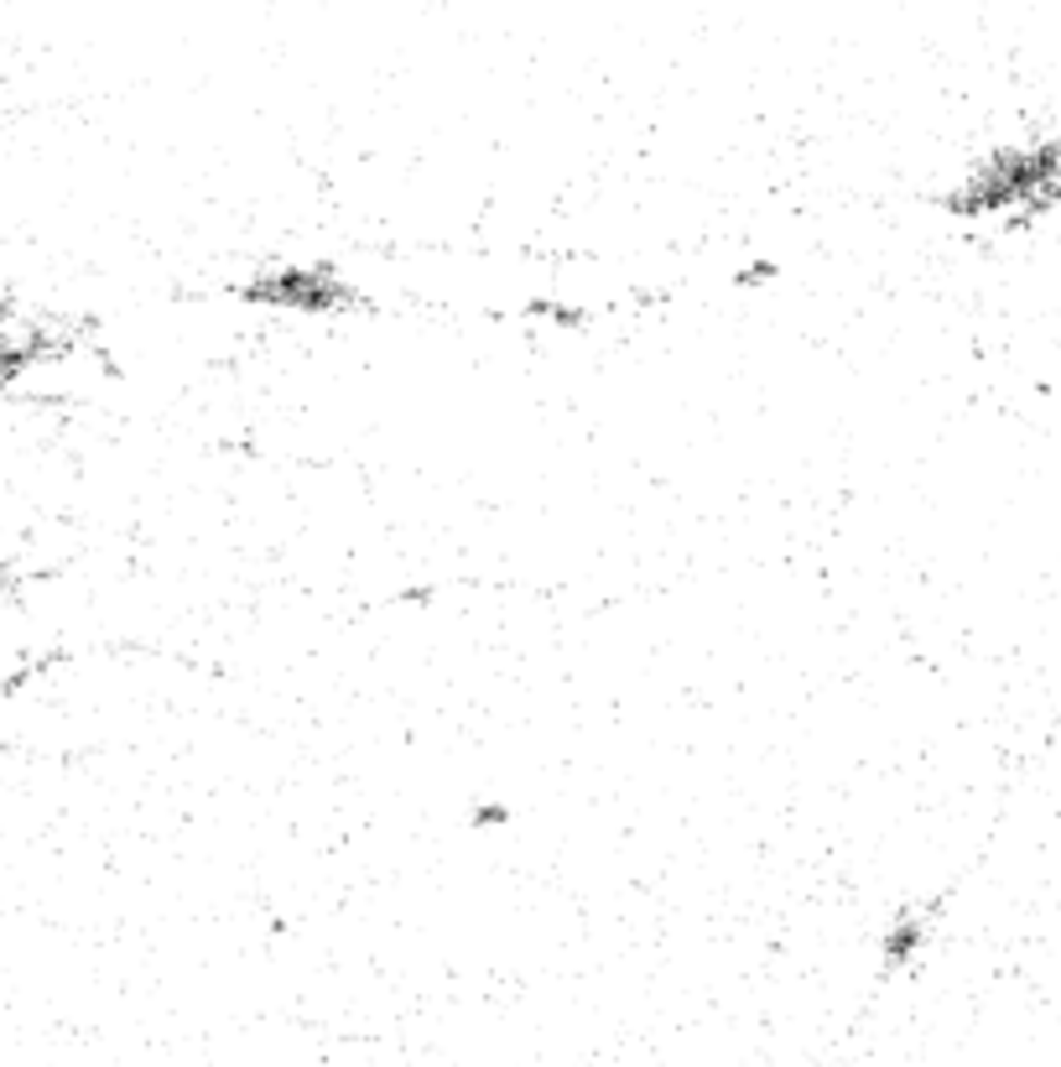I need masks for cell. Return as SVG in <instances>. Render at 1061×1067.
<instances>
[{"label": "cell", "instance_id": "6da1fadb", "mask_svg": "<svg viewBox=\"0 0 1061 1067\" xmlns=\"http://www.w3.org/2000/svg\"><path fill=\"white\" fill-rule=\"evenodd\" d=\"M250 303H282V308H303V312H329L354 303V286H344L329 266H271L260 271L256 282L245 286Z\"/></svg>", "mask_w": 1061, "mask_h": 1067}, {"label": "cell", "instance_id": "7a4b0ae2", "mask_svg": "<svg viewBox=\"0 0 1061 1067\" xmlns=\"http://www.w3.org/2000/svg\"><path fill=\"white\" fill-rule=\"evenodd\" d=\"M921 937H926V917H896V927L885 932V958H890V964H905V958L921 948Z\"/></svg>", "mask_w": 1061, "mask_h": 1067}]
</instances>
